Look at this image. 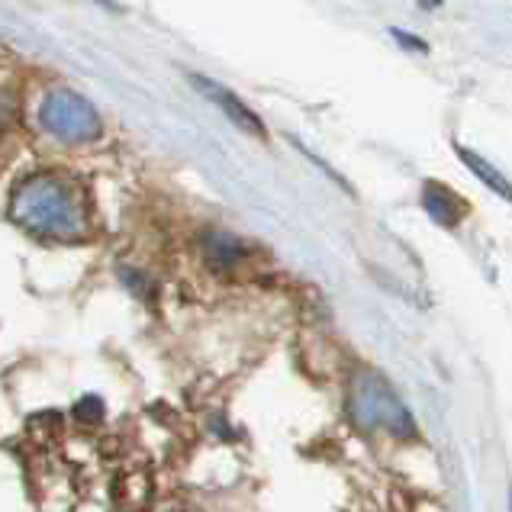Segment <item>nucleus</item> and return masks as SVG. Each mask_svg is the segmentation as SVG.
I'll list each match as a JSON object with an SVG mask.
<instances>
[{
  "mask_svg": "<svg viewBox=\"0 0 512 512\" xmlns=\"http://www.w3.org/2000/svg\"><path fill=\"white\" fill-rule=\"evenodd\" d=\"M13 213L42 232H71L81 226V207L62 181L33 178L13 197Z\"/></svg>",
  "mask_w": 512,
  "mask_h": 512,
  "instance_id": "f257e3e1",
  "label": "nucleus"
},
{
  "mask_svg": "<svg viewBox=\"0 0 512 512\" xmlns=\"http://www.w3.org/2000/svg\"><path fill=\"white\" fill-rule=\"evenodd\" d=\"M39 120L52 136L65 139V142L94 139L97 129H100V120L91 110V104H87L84 97L71 94V91H52L39 110Z\"/></svg>",
  "mask_w": 512,
  "mask_h": 512,
  "instance_id": "f03ea898",
  "label": "nucleus"
},
{
  "mask_svg": "<svg viewBox=\"0 0 512 512\" xmlns=\"http://www.w3.org/2000/svg\"><path fill=\"white\" fill-rule=\"evenodd\" d=\"M358 400H361V416L368 422H377L393 435H413V422H409V413L403 409V403L393 397L390 387H384L380 380L368 377L358 387Z\"/></svg>",
  "mask_w": 512,
  "mask_h": 512,
  "instance_id": "7ed1b4c3",
  "label": "nucleus"
},
{
  "mask_svg": "<svg viewBox=\"0 0 512 512\" xmlns=\"http://www.w3.org/2000/svg\"><path fill=\"white\" fill-rule=\"evenodd\" d=\"M422 203H426V210H429V216L435 219V223L445 226V229L458 226L461 216L467 213L464 200L458 194H451V190L442 187V184H429L426 194H422Z\"/></svg>",
  "mask_w": 512,
  "mask_h": 512,
  "instance_id": "20e7f679",
  "label": "nucleus"
},
{
  "mask_svg": "<svg viewBox=\"0 0 512 512\" xmlns=\"http://www.w3.org/2000/svg\"><path fill=\"white\" fill-rule=\"evenodd\" d=\"M197 84L203 87V91H207L213 100H216V104L219 107H223L229 116H232V120H236L242 129H248V133H258L261 136V120H258V116L252 113V110H248V107H242L239 104V100L236 97H232L229 91H223V87H216V84H210V81H203V78H197Z\"/></svg>",
  "mask_w": 512,
  "mask_h": 512,
  "instance_id": "39448f33",
  "label": "nucleus"
},
{
  "mask_svg": "<svg viewBox=\"0 0 512 512\" xmlns=\"http://www.w3.org/2000/svg\"><path fill=\"white\" fill-rule=\"evenodd\" d=\"M455 152H458V158H461V162L467 165V168H471L474 174H477V178L480 181H484L490 190H496V194H500V197H506V200H512V184L503 178V174L500 171H496L490 162H484V158H480V155H474L471 149H464V145H455Z\"/></svg>",
  "mask_w": 512,
  "mask_h": 512,
  "instance_id": "423d86ee",
  "label": "nucleus"
}]
</instances>
